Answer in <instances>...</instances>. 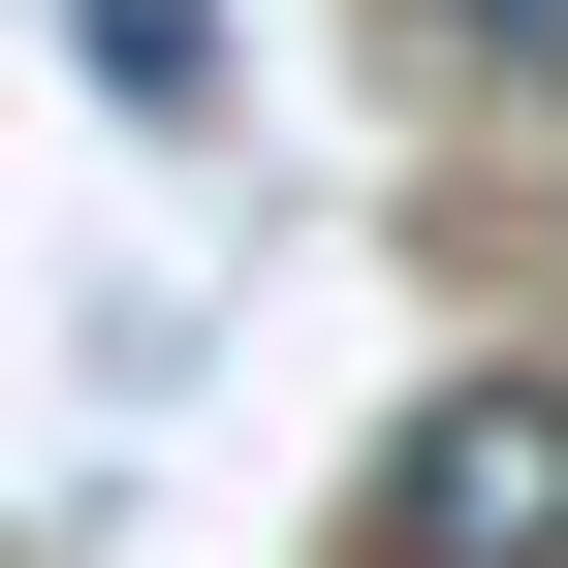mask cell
I'll use <instances>...</instances> for the list:
<instances>
[{"mask_svg": "<svg viewBox=\"0 0 568 568\" xmlns=\"http://www.w3.org/2000/svg\"><path fill=\"white\" fill-rule=\"evenodd\" d=\"M347 537H379V568H568V379H443Z\"/></svg>", "mask_w": 568, "mask_h": 568, "instance_id": "obj_1", "label": "cell"}, {"mask_svg": "<svg viewBox=\"0 0 568 568\" xmlns=\"http://www.w3.org/2000/svg\"><path fill=\"white\" fill-rule=\"evenodd\" d=\"M63 63H95L126 126H222V0H63Z\"/></svg>", "mask_w": 568, "mask_h": 568, "instance_id": "obj_2", "label": "cell"}, {"mask_svg": "<svg viewBox=\"0 0 568 568\" xmlns=\"http://www.w3.org/2000/svg\"><path fill=\"white\" fill-rule=\"evenodd\" d=\"M443 32H474V63H568V0H443Z\"/></svg>", "mask_w": 568, "mask_h": 568, "instance_id": "obj_3", "label": "cell"}]
</instances>
